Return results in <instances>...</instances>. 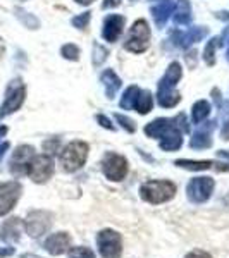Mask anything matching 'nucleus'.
Returning <instances> with one entry per match:
<instances>
[{
  "label": "nucleus",
  "instance_id": "obj_2",
  "mask_svg": "<svg viewBox=\"0 0 229 258\" xmlns=\"http://www.w3.org/2000/svg\"><path fill=\"white\" fill-rule=\"evenodd\" d=\"M176 195V184L167 181V179H152L141 184L140 197L143 202L152 203V205H160L169 200L174 198Z\"/></svg>",
  "mask_w": 229,
  "mask_h": 258
},
{
  "label": "nucleus",
  "instance_id": "obj_43",
  "mask_svg": "<svg viewBox=\"0 0 229 258\" xmlns=\"http://www.w3.org/2000/svg\"><path fill=\"white\" fill-rule=\"evenodd\" d=\"M74 2H78L80 6H90V4H93L95 0H74Z\"/></svg>",
  "mask_w": 229,
  "mask_h": 258
},
{
  "label": "nucleus",
  "instance_id": "obj_13",
  "mask_svg": "<svg viewBox=\"0 0 229 258\" xmlns=\"http://www.w3.org/2000/svg\"><path fill=\"white\" fill-rule=\"evenodd\" d=\"M207 35H209V28L207 26H195V28H190L188 31L173 33L170 38H173V43L176 45V47L188 48L193 43H197V41H202Z\"/></svg>",
  "mask_w": 229,
  "mask_h": 258
},
{
  "label": "nucleus",
  "instance_id": "obj_26",
  "mask_svg": "<svg viewBox=\"0 0 229 258\" xmlns=\"http://www.w3.org/2000/svg\"><path fill=\"white\" fill-rule=\"evenodd\" d=\"M219 114H220V120H222V140H229V100L222 102L219 105Z\"/></svg>",
  "mask_w": 229,
  "mask_h": 258
},
{
  "label": "nucleus",
  "instance_id": "obj_23",
  "mask_svg": "<svg viewBox=\"0 0 229 258\" xmlns=\"http://www.w3.org/2000/svg\"><path fill=\"white\" fill-rule=\"evenodd\" d=\"M21 219L18 217H12L7 220L6 224L2 226V239L4 241H18L19 239V234H21Z\"/></svg>",
  "mask_w": 229,
  "mask_h": 258
},
{
  "label": "nucleus",
  "instance_id": "obj_31",
  "mask_svg": "<svg viewBox=\"0 0 229 258\" xmlns=\"http://www.w3.org/2000/svg\"><path fill=\"white\" fill-rule=\"evenodd\" d=\"M43 152L47 153V155H57V153L61 152V140L59 138H50L47 141H43Z\"/></svg>",
  "mask_w": 229,
  "mask_h": 258
},
{
  "label": "nucleus",
  "instance_id": "obj_47",
  "mask_svg": "<svg viewBox=\"0 0 229 258\" xmlns=\"http://www.w3.org/2000/svg\"><path fill=\"white\" fill-rule=\"evenodd\" d=\"M19 2H26V0H19Z\"/></svg>",
  "mask_w": 229,
  "mask_h": 258
},
{
  "label": "nucleus",
  "instance_id": "obj_1",
  "mask_svg": "<svg viewBox=\"0 0 229 258\" xmlns=\"http://www.w3.org/2000/svg\"><path fill=\"white\" fill-rule=\"evenodd\" d=\"M183 76V69L180 62H170L165 74L159 81V90H157V100L159 105L164 109H173L180 103L181 95L176 91V85L180 83Z\"/></svg>",
  "mask_w": 229,
  "mask_h": 258
},
{
  "label": "nucleus",
  "instance_id": "obj_10",
  "mask_svg": "<svg viewBox=\"0 0 229 258\" xmlns=\"http://www.w3.org/2000/svg\"><path fill=\"white\" fill-rule=\"evenodd\" d=\"M53 215L47 210H33L24 220V229L31 238H40L52 227Z\"/></svg>",
  "mask_w": 229,
  "mask_h": 258
},
{
  "label": "nucleus",
  "instance_id": "obj_20",
  "mask_svg": "<svg viewBox=\"0 0 229 258\" xmlns=\"http://www.w3.org/2000/svg\"><path fill=\"white\" fill-rule=\"evenodd\" d=\"M183 145V138H181V131L178 129V126L170 127L160 140V148L164 152H176L180 150Z\"/></svg>",
  "mask_w": 229,
  "mask_h": 258
},
{
  "label": "nucleus",
  "instance_id": "obj_14",
  "mask_svg": "<svg viewBox=\"0 0 229 258\" xmlns=\"http://www.w3.org/2000/svg\"><path fill=\"white\" fill-rule=\"evenodd\" d=\"M215 120H209V122H202L197 131L193 133L190 140V147L195 150H207L212 147V133L215 129Z\"/></svg>",
  "mask_w": 229,
  "mask_h": 258
},
{
  "label": "nucleus",
  "instance_id": "obj_12",
  "mask_svg": "<svg viewBox=\"0 0 229 258\" xmlns=\"http://www.w3.org/2000/svg\"><path fill=\"white\" fill-rule=\"evenodd\" d=\"M35 157V148L30 147V145H21L14 150L12 153V159L9 164L11 172L14 174L16 177H21L24 174H28V169H30V164Z\"/></svg>",
  "mask_w": 229,
  "mask_h": 258
},
{
  "label": "nucleus",
  "instance_id": "obj_42",
  "mask_svg": "<svg viewBox=\"0 0 229 258\" xmlns=\"http://www.w3.org/2000/svg\"><path fill=\"white\" fill-rule=\"evenodd\" d=\"M4 53H6V43H4V40L0 38V59L4 57Z\"/></svg>",
  "mask_w": 229,
  "mask_h": 258
},
{
  "label": "nucleus",
  "instance_id": "obj_5",
  "mask_svg": "<svg viewBox=\"0 0 229 258\" xmlns=\"http://www.w3.org/2000/svg\"><path fill=\"white\" fill-rule=\"evenodd\" d=\"M97 248L102 258H121L123 238L114 229H102L97 234Z\"/></svg>",
  "mask_w": 229,
  "mask_h": 258
},
{
  "label": "nucleus",
  "instance_id": "obj_45",
  "mask_svg": "<svg viewBox=\"0 0 229 258\" xmlns=\"http://www.w3.org/2000/svg\"><path fill=\"white\" fill-rule=\"evenodd\" d=\"M217 18H220V19H229V16H227V12H219Z\"/></svg>",
  "mask_w": 229,
  "mask_h": 258
},
{
  "label": "nucleus",
  "instance_id": "obj_40",
  "mask_svg": "<svg viewBox=\"0 0 229 258\" xmlns=\"http://www.w3.org/2000/svg\"><path fill=\"white\" fill-rule=\"evenodd\" d=\"M121 4V0H103L102 7L103 9H110V7H118Z\"/></svg>",
  "mask_w": 229,
  "mask_h": 258
},
{
  "label": "nucleus",
  "instance_id": "obj_33",
  "mask_svg": "<svg viewBox=\"0 0 229 258\" xmlns=\"http://www.w3.org/2000/svg\"><path fill=\"white\" fill-rule=\"evenodd\" d=\"M90 18H91V12H83V14H78L76 18L71 19V24L78 30H86L90 23Z\"/></svg>",
  "mask_w": 229,
  "mask_h": 258
},
{
  "label": "nucleus",
  "instance_id": "obj_38",
  "mask_svg": "<svg viewBox=\"0 0 229 258\" xmlns=\"http://www.w3.org/2000/svg\"><path fill=\"white\" fill-rule=\"evenodd\" d=\"M97 120H98V124L102 127H107V129H110V131H114V124L110 122V119L109 117H105V115H102V114H98L97 115Z\"/></svg>",
  "mask_w": 229,
  "mask_h": 258
},
{
  "label": "nucleus",
  "instance_id": "obj_4",
  "mask_svg": "<svg viewBox=\"0 0 229 258\" xmlns=\"http://www.w3.org/2000/svg\"><path fill=\"white\" fill-rule=\"evenodd\" d=\"M24 98H26V86H24V83L19 78H16V80H12L7 85L6 98H4V103L0 107V119L19 110L21 105L24 103Z\"/></svg>",
  "mask_w": 229,
  "mask_h": 258
},
{
  "label": "nucleus",
  "instance_id": "obj_21",
  "mask_svg": "<svg viewBox=\"0 0 229 258\" xmlns=\"http://www.w3.org/2000/svg\"><path fill=\"white\" fill-rule=\"evenodd\" d=\"M173 19L176 26H188L191 23V6L188 0H178V4L174 6Z\"/></svg>",
  "mask_w": 229,
  "mask_h": 258
},
{
  "label": "nucleus",
  "instance_id": "obj_27",
  "mask_svg": "<svg viewBox=\"0 0 229 258\" xmlns=\"http://www.w3.org/2000/svg\"><path fill=\"white\" fill-rule=\"evenodd\" d=\"M138 86H130L126 91H124V95L121 97V102H119V105H121V109H124V110H130L133 109V102H135V97H136V93H138Z\"/></svg>",
  "mask_w": 229,
  "mask_h": 258
},
{
  "label": "nucleus",
  "instance_id": "obj_34",
  "mask_svg": "<svg viewBox=\"0 0 229 258\" xmlns=\"http://www.w3.org/2000/svg\"><path fill=\"white\" fill-rule=\"evenodd\" d=\"M95 52H93V64L95 66H100L103 60L109 57V50H107L105 47H102V45H98V43H95Z\"/></svg>",
  "mask_w": 229,
  "mask_h": 258
},
{
  "label": "nucleus",
  "instance_id": "obj_7",
  "mask_svg": "<svg viewBox=\"0 0 229 258\" xmlns=\"http://www.w3.org/2000/svg\"><path fill=\"white\" fill-rule=\"evenodd\" d=\"M128 170H130V165L123 155L114 152L105 153L102 160V172L109 181H123L128 176Z\"/></svg>",
  "mask_w": 229,
  "mask_h": 258
},
{
  "label": "nucleus",
  "instance_id": "obj_28",
  "mask_svg": "<svg viewBox=\"0 0 229 258\" xmlns=\"http://www.w3.org/2000/svg\"><path fill=\"white\" fill-rule=\"evenodd\" d=\"M16 16H18V19L26 28H30V30H36V28L40 26V21L36 19L35 16H31L30 12H26V11H23V9H16Z\"/></svg>",
  "mask_w": 229,
  "mask_h": 258
},
{
  "label": "nucleus",
  "instance_id": "obj_29",
  "mask_svg": "<svg viewBox=\"0 0 229 258\" xmlns=\"http://www.w3.org/2000/svg\"><path fill=\"white\" fill-rule=\"evenodd\" d=\"M217 41L219 38H212L209 40V43H207V47L205 50H203V60H205V64L207 66H214L215 64V48H217Z\"/></svg>",
  "mask_w": 229,
  "mask_h": 258
},
{
  "label": "nucleus",
  "instance_id": "obj_16",
  "mask_svg": "<svg viewBox=\"0 0 229 258\" xmlns=\"http://www.w3.org/2000/svg\"><path fill=\"white\" fill-rule=\"evenodd\" d=\"M43 248L47 249L50 255L59 256L71 248V236L68 232H55V234H50L48 238L45 239Z\"/></svg>",
  "mask_w": 229,
  "mask_h": 258
},
{
  "label": "nucleus",
  "instance_id": "obj_44",
  "mask_svg": "<svg viewBox=\"0 0 229 258\" xmlns=\"http://www.w3.org/2000/svg\"><path fill=\"white\" fill-rule=\"evenodd\" d=\"M7 131H9V129H7V126H0V140H2L4 136L7 135Z\"/></svg>",
  "mask_w": 229,
  "mask_h": 258
},
{
  "label": "nucleus",
  "instance_id": "obj_41",
  "mask_svg": "<svg viewBox=\"0 0 229 258\" xmlns=\"http://www.w3.org/2000/svg\"><path fill=\"white\" fill-rule=\"evenodd\" d=\"M9 141H4V143H0V160H2V157L6 155V152L9 150Z\"/></svg>",
  "mask_w": 229,
  "mask_h": 258
},
{
  "label": "nucleus",
  "instance_id": "obj_32",
  "mask_svg": "<svg viewBox=\"0 0 229 258\" xmlns=\"http://www.w3.org/2000/svg\"><path fill=\"white\" fill-rule=\"evenodd\" d=\"M61 53H62V57H64V59H68V60H78V59H80V48H78L76 45H73V43H66L64 47L61 48Z\"/></svg>",
  "mask_w": 229,
  "mask_h": 258
},
{
  "label": "nucleus",
  "instance_id": "obj_35",
  "mask_svg": "<svg viewBox=\"0 0 229 258\" xmlns=\"http://www.w3.org/2000/svg\"><path fill=\"white\" fill-rule=\"evenodd\" d=\"M116 120L123 126L124 129H126L128 133H135L136 131V124H135V120L130 119V117H126V115H123V114H116L114 115Z\"/></svg>",
  "mask_w": 229,
  "mask_h": 258
},
{
  "label": "nucleus",
  "instance_id": "obj_18",
  "mask_svg": "<svg viewBox=\"0 0 229 258\" xmlns=\"http://www.w3.org/2000/svg\"><path fill=\"white\" fill-rule=\"evenodd\" d=\"M174 126H176V124H174V119L160 117V119L152 120V122L145 126V135H147L148 138H162V136Z\"/></svg>",
  "mask_w": 229,
  "mask_h": 258
},
{
  "label": "nucleus",
  "instance_id": "obj_37",
  "mask_svg": "<svg viewBox=\"0 0 229 258\" xmlns=\"http://www.w3.org/2000/svg\"><path fill=\"white\" fill-rule=\"evenodd\" d=\"M174 124L178 126L181 133H188L190 131V124L188 120H186V115L185 114H178L176 117H174Z\"/></svg>",
  "mask_w": 229,
  "mask_h": 258
},
{
  "label": "nucleus",
  "instance_id": "obj_24",
  "mask_svg": "<svg viewBox=\"0 0 229 258\" xmlns=\"http://www.w3.org/2000/svg\"><path fill=\"white\" fill-rule=\"evenodd\" d=\"M210 114V103L207 100H198L197 103L191 109V119H193L195 124H202L203 120L209 117Z\"/></svg>",
  "mask_w": 229,
  "mask_h": 258
},
{
  "label": "nucleus",
  "instance_id": "obj_6",
  "mask_svg": "<svg viewBox=\"0 0 229 258\" xmlns=\"http://www.w3.org/2000/svg\"><path fill=\"white\" fill-rule=\"evenodd\" d=\"M150 45V26L145 19H138L130 30V35L126 38L124 48L133 53H141Z\"/></svg>",
  "mask_w": 229,
  "mask_h": 258
},
{
  "label": "nucleus",
  "instance_id": "obj_15",
  "mask_svg": "<svg viewBox=\"0 0 229 258\" xmlns=\"http://www.w3.org/2000/svg\"><path fill=\"white\" fill-rule=\"evenodd\" d=\"M124 23H126V19H124L123 16H119V14L107 16V18L103 19V28H102L103 40L109 41V43H116L118 38L121 36V33H123Z\"/></svg>",
  "mask_w": 229,
  "mask_h": 258
},
{
  "label": "nucleus",
  "instance_id": "obj_25",
  "mask_svg": "<svg viewBox=\"0 0 229 258\" xmlns=\"http://www.w3.org/2000/svg\"><path fill=\"white\" fill-rule=\"evenodd\" d=\"M174 165H178V167H181V169H188V170H209L214 164H212L210 160H185V159H180V160H176V164Z\"/></svg>",
  "mask_w": 229,
  "mask_h": 258
},
{
  "label": "nucleus",
  "instance_id": "obj_3",
  "mask_svg": "<svg viewBox=\"0 0 229 258\" xmlns=\"http://www.w3.org/2000/svg\"><path fill=\"white\" fill-rule=\"evenodd\" d=\"M88 152L90 147L85 141H71L64 147V150L61 152V167L64 172H74V170L81 169L83 165L86 164V159H88Z\"/></svg>",
  "mask_w": 229,
  "mask_h": 258
},
{
  "label": "nucleus",
  "instance_id": "obj_19",
  "mask_svg": "<svg viewBox=\"0 0 229 258\" xmlns=\"http://www.w3.org/2000/svg\"><path fill=\"white\" fill-rule=\"evenodd\" d=\"M100 81H102L103 88H105V95L109 98H114L116 95H118L121 85H123L121 78L112 69H105V71H103V73L100 74Z\"/></svg>",
  "mask_w": 229,
  "mask_h": 258
},
{
  "label": "nucleus",
  "instance_id": "obj_9",
  "mask_svg": "<svg viewBox=\"0 0 229 258\" xmlns=\"http://www.w3.org/2000/svg\"><path fill=\"white\" fill-rule=\"evenodd\" d=\"M53 170H55V165H53L52 157L43 153V155L33 157L30 169H28V176L36 184H43V182H47L53 176Z\"/></svg>",
  "mask_w": 229,
  "mask_h": 258
},
{
  "label": "nucleus",
  "instance_id": "obj_8",
  "mask_svg": "<svg viewBox=\"0 0 229 258\" xmlns=\"http://www.w3.org/2000/svg\"><path fill=\"white\" fill-rule=\"evenodd\" d=\"M215 188V181L212 177H193L186 186V197L191 203H205L212 197Z\"/></svg>",
  "mask_w": 229,
  "mask_h": 258
},
{
  "label": "nucleus",
  "instance_id": "obj_39",
  "mask_svg": "<svg viewBox=\"0 0 229 258\" xmlns=\"http://www.w3.org/2000/svg\"><path fill=\"white\" fill-rule=\"evenodd\" d=\"M185 258H212L207 251H202V249H195V251H190Z\"/></svg>",
  "mask_w": 229,
  "mask_h": 258
},
{
  "label": "nucleus",
  "instance_id": "obj_36",
  "mask_svg": "<svg viewBox=\"0 0 229 258\" xmlns=\"http://www.w3.org/2000/svg\"><path fill=\"white\" fill-rule=\"evenodd\" d=\"M217 155L220 159H224V162H220V164H215V169L217 170H229V150H219Z\"/></svg>",
  "mask_w": 229,
  "mask_h": 258
},
{
  "label": "nucleus",
  "instance_id": "obj_30",
  "mask_svg": "<svg viewBox=\"0 0 229 258\" xmlns=\"http://www.w3.org/2000/svg\"><path fill=\"white\" fill-rule=\"evenodd\" d=\"M68 258H95V253L86 246H74L69 248Z\"/></svg>",
  "mask_w": 229,
  "mask_h": 258
},
{
  "label": "nucleus",
  "instance_id": "obj_11",
  "mask_svg": "<svg viewBox=\"0 0 229 258\" xmlns=\"http://www.w3.org/2000/svg\"><path fill=\"white\" fill-rule=\"evenodd\" d=\"M23 186L18 181H7L0 184V217L7 215L19 202Z\"/></svg>",
  "mask_w": 229,
  "mask_h": 258
},
{
  "label": "nucleus",
  "instance_id": "obj_17",
  "mask_svg": "<svg viewBox=\"0 0 229 258\" xmlns=\"http://www.w3.org/2000/svg\"><path fill=\"white\" fill-rule=\"evenodd\" d=\"M173 11H174V0H159V2L150 9L157 28L165 26L167 19L170 18V14H173Z\"/></svg>",
  "mask_w": 229,
  "mask_h": 258
},
{
  "label": "nucleus",
  "instance_id": "obj_46",
  "mask_svg": "<svg viewBox=\"0 0 229 258\" xmlns=\"http://www.w3.org/2000/svg\"><path fill=\"white\" fill-rule=\"evenodd\" d=\"M226 45H227V50H226V59H227V62H229V40L226 41Z\"/></svg>",
  "mask_w": 229,
  "mask_h": 258
},
{
  "label": "nucleus",
  "instance_id": "obj_22",
  "mask_svg": "<svg viewBox=\"0 0 229 258\" xmlns=\"http://www.w3.org/2000/svg\"><path fill=\"white\" fill-rule=\"evenodd\" d=\"M152 107H153V100H152L150 91L138 90V93H136V97H135V102H133V109L138 112V114L145 115L152 110Z\"/></svg>",
  "mask_w": 229,
  "mask_h": 258
}]
</instances>
